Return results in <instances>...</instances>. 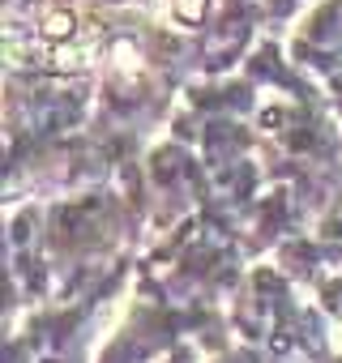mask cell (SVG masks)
I'll list each match as a JSON object with an SVG mask.
<instances>
[{
  "instance_id": "obj_1",
  "label": "cell",
  "mask_w": 342,
  "mask_h": 363,
  "mask_svg": "<svg viewBox=\"0 0 342 363\" xmlns=\"http://www.w3.org/2000/svg\"><path fill=\"white\" fill-rule=\"evenodd\" d=\"M43 30H48V39H69V35H73V18H69V13H52Z\"/></svg>"
}]
</instances>
